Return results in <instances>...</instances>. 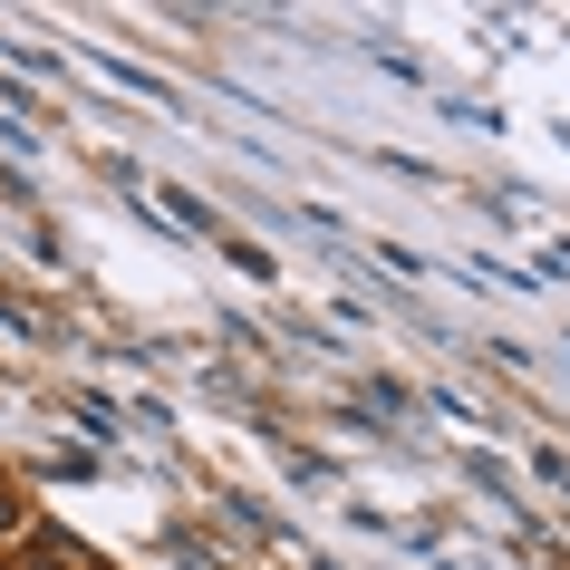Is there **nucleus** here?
Listing matches in <instances>:
<instances>
[{
  "label": "nucleus",
  "mask_w": 570,
  "mask_h": 570,
  "mask_svg": "<svg viewBox=\"0 0 570 570\" xmlns=\"http://www.w3.org/2000/svg\"><path fill=\"white\" fill-rule=\"evenodd\" d=\"M30 522V503H20V483H0V532H20Z\"/></svg>",
  "instance_id": "1"
}]
</instances>
